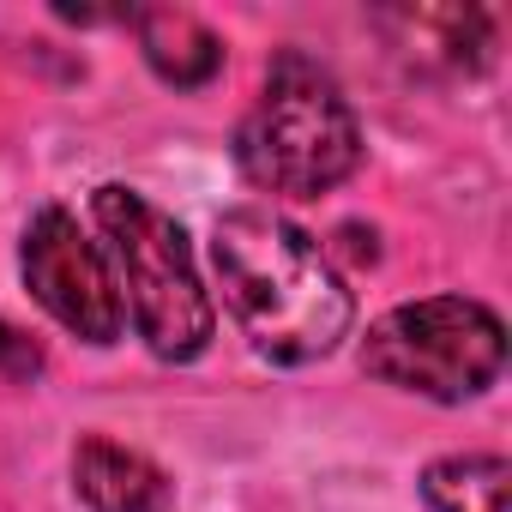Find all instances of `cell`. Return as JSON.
Wrapping results in <instances>:
<instances>
[{
  "label": "cell",
  "instance_id": "52a82bcc",
  "mask_svg": "<svg viewBox=\"0 0 512 512\" xmlns=\"http://www.w3.org/2000/svg\"><path fill=\"white\" fill-rule=\"evenodd\" d=\"M139 25V49L151 61V73L175 91H199L223 73V43L181 7H151V13H133Z\"/></svg>",
  "mask_w": 512,
  "mask_h": 512
},
{
  "label": "cell",
  "instance_id": "3957f363",
  "mask_svg": "<svg viewBox=\"0 0 512 512\" xmlns=\"http://www.w3.org/2000/svg\"><path fill=\"white\" fill-rule=\"evenodd\" d=\"M97 223L109 235L121 302L133 308V326L151 344V356L193 362L211 344L217 314H211V296H205V284L193 272L181 223L163 217L133 187H97Z\"/></svg>",
  "mask_w": 512,
  "mask_h": 512
},
{
  "label": "cell",
  "instance_id": "6da1fadb",
  "mask_svg": "<svg viewBox=\"0 0 512 512\" xmlns=\"http://www.w3.org/2000/svg\"><path fill=\"white\" fill-rule=\"evenodd\" d=\"M211 266L229 314L266 362H320L356 320V302L320 241L278 211H223L211 229Z\"/></svg>",
  "mask_w": 512,
  "mask_h": 512
},
{
  "label": "cell",
  "instance_id": "8992f818",
  "mask_svg": "<svg viewBox=\"0 0 512 512\" xmlns=\"http://www.w3.org/2000/svg\"><path fill=\"white\" fill-rule=\"evenodd\" d=\"M73 488L91 512H175L169 476L145 452H127L97 434L73 452Z\"/></svg>",
  "mask_w": 512,
  "mask_h": 512
},
{
  "label": "cell",
  "instance_id": "7a4b0ae2",
  "mask_svg": "<svg viewBox=\"0 0 512 512\" xmlns=\"http://www.w3.org/2000/svg\"><path fill=\"white\" fill-rule=\"evenodd\" d=\"M235 157L260 187L314 199L362 163V127L344 91L332 85V73H320L302 55H284L266 73L253 115L241 121Z\"/></svg>",
  "mask_w": 512,
  "mask_h": 512
},
{
  "label": "cell",
  "instance_id": "5b68a950",
  "mask_svg": "<svg viewBox=\"0 0 512 512\" xmlns=\"http://www.w3.org/2000/svg\"><path fill=\"white\" fill-rule=\"evenodd\" d=\"M19 272L31 284V296L85 344H115L127 332V302H121V284H115V266L109 253L79 229L73 211L61 205H43L25 229V247H19Z\"/></svg>",
  "mask_w": 512,
  "mask_h": 512
},
{
  "label": "cell",
  "instance_id": "9c48e42d",
  "mask_svg": "<svg viewBox=\"0 0 512 512\" xmlns=\"http://www.w3.org/2000/svg\"><path fill=\"white\" fill-rule=\"evenodd\" d=\"M43 368V350L19 332V326H7L0 320V374H19V380H31Z\"/></svg>",
  "mask_w": 512,
  "mask_h": 512
},
{
  "label": "cell",
  "instance_id": "ba28073f",
  "mask_svg": "<svg viewBox=\"0 0 512 512\" xmlns=\"http://www.w3.org/2000/svg\"><path fill=\"white\" fill-rule=\"evenodd\" d=\"M422 500L434 512H512V464L494 452L440 458L422 470Z\"/></svg>",
  "mask_w": 512,
  "mask_h": 512
},
{
  "label": "cell",
  "instance_id": "277c9868",
  "mask_svg": "<svg viewBox=\"0 0 512 512\" xmlns=\"http://www.w3.org/2000/svg\"><path fill=\"white\" fill-rule=\"evenodd\" d=\"M362 368L398 392L434 398V404H464L488 392L506 368V326L494 308L470 296H428L404 302L386 320L368 326Z\"/></svg>",
  "mask_w": 512,
  "mask_h": 512
}]
</instances>
